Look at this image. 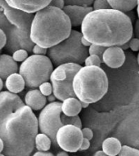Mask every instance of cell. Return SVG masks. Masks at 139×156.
<instances>
[{
  "label": "cell",
  "instance_id": "6da1fadb",
  "mask_svg": "<svg viewBox=\"0 0 139 156\" xmlns=\"http://www.w3.org/2000/svg\"><path fill=\"white\" fill-rule=\"evenodd\" d=\"M133 22L124 12L112 8L93 10L81 24V34L91 44L120 47L133 38Z\"/></svg>",
  "mask_w": 139,
  "mask_h": 156
},
{
  "label": "cell",
  "instance_id": "7a4b0ae2",
  "mask_svg": "<svg viewBox=\"0 0 139 156\" xmlns=\"http://www.w3.org/2000/svg\"><path fill=\"white\" fill-rule=\"evenodd\" d=\"M39 132L38 119L27 105L11 113L0 127L5 156H31Z\"/></svg>",
  "mask_w": 139,
  "mask_h": 156
},
{
  "label": "cell",
  "instance_id": "3957f363",
  "mask_svg": "<svg viewBox=\"0 0 139 156\" xmlns=\"http://www.w3.org/2000/svg\"><path fill=\"white\" fill-rule=\"evenodd\" d=\"M72 26L63 10L47 6L34 15L30 38L34 44L50 48L69 37Z\"/></svg>",
  "mask_w": 139,
  "mask_h": 156
},
{
  "label": "cell",
  "instance_id": "277c9868",
  "mask_svg": "<svg viewBox=\"0 0 139 156\" xmlns=\"http://www.w3.org/2000/svg\"><path fill=\"white\" fill-rule=\"evenodd\" d=\"M72 87L75 97L80 101L95 103L108 91V78L101 67L82 66L74 77Z\"/></svg>",
  "mask_w": 139,
  "mask_h": 156
},
{
  "label": "cell",
  "instance_id": "5b68a950",
  "mask_svg": "<svg viewBox=\"0 0 139 156\" xmlns=\"http://www.w3.org/2000/svg\"><path fill=\"white\" fill-rule=\"evenodd\" d=\"M82 36L81 32L71 30L68 38L48 48L47 53L52 63L56 66L66 63L84 64L88 56V48L81 44Z\"/></svg>",
  "mask_w": 139,
  "mask_h": 156
},
{
  "label": "cell",
  "instance_id": "8992f818",
  "mask_svg": "<svg viewBox=\"0 0 139 156\" xmlns=\"http://www.w3.org/2000/svg\"><path fill=\"white\" fill-rule=\"evenodd\" d=\"M53 65L47 56L31 55L19 67V74L25 80L26 86L35 89L44 82H48Z\"/></svg>",
  "mask_w": 139,
  "mask_h": 156
},
{
  "label": "cell",
  "instance_id": "52a82bcc",
  "mask_svg": "<svg viewBox=\"0 0 139 156\" xmlns=\"http://www.w3.org/2000/svg\"><path fill=\"white\" fill-rule=\"evenodd\" d=\"M81 67V65L66 63L57 66L52 70L49 80L51 81L53 95L57 100L63 101L69 97H75L72 82L75 74Z\"/></svg>",
  "mask_w": 139,
  "mask_h": 156
},
{
  "label": "cell",
  "instance_id": "ba28073f",
  "mask_svg": "<svg viewBox=\"0 0 139 156\" xmlns=\"http://www.w3.org/2000/svg\"><path fill=\"white\" fill-rule=\"evenodd\" d=\"M62 102L53 101L46 105L38 117V125L41 133H44L51 139L52 144L55 148H59L56 141L57 131L63 124L61 121Z\"/></svg>",
  "mask_w": 139,
  "mask_h": 156
},
{
  "label": "cell",
  "instance_id": "9c48e42d",
  "mask_svg": "<svg viewBox=\"0 0 139 156\" xmlns=\"http://www.w3.org/2000/svg\"><path fill=\"white\" fill-rule=\"evenodd\" d=\"M83 138L81 129L73 125H63L57 131L56 136L58 147L71 153L79 151Z\"/></svg>",
  "mask_w": 139,
  "mask_h": 156
},
{
  "label": "cell",
  "instance_id": "30bf717a",
  "mask_svg": "<svg viewBox=\"0 0 139 156\" xmlns=\"http://www.w3.org/2000/svg\"><path fill=\"white\" fill-rule=\"evenodd\" d=\"M0 8L3 10V14L5 15L8 21L13 26L18 29L22 33L30 34L31 22L34 17L33 14L24 12L11 8L6 3L5 0H0Z\"/></svg>",
  "mask_w": 139,
  "mask_h": 156
},
{
  "label": "cell",
  "instance_id": "8fae6325",
  "mask_svg": "<svg viewBox=\"0 0 139 156\" xmlns=\"http://www.w3.org/2000/svg\"><path fill=\"white\" fill-rule=\"evenodd\" d=\"M25 105L24 101L17 94L8 91L0 92V127L8 115Z\"/></svg>",
  "mask_w": 139,
  "mask_h": 156
},
{
  "label": "cell",
  "instance_id": "7c38bea8",
  "mask_svg": "<svg viewBox=\"0 0 139 156\" xmlns=\"http://www.w3.org/2000/svg\"><path fill=\"white\" fill-rule=\"evenodd\" d=\"M11 8L33 14L49 5L51 0H5Z\"/></svg>",
  "mask_w": 139,
  "mask_h": 156
},
{
  "label": "cell",
  "instance_id": "4fadbf2b",
  "mask_svg": "<svg viewBox=\"0 0 139 156\" xmlns=\"http://www.w3.org/2000/svg\"><path fill=\"white\" fill-rule=\"evenodd\" d=\"M125 53L119 47L106 48L102 55V62L110 68H119L125 62Z\"/></svg>",
  "mask_w": 139,
  "mask_h": 156
},
{
  "label": "cell",
  "instance_id": "5bb4252c",
  "mask_svg": "<svg viewBox=\"0 0 139 156\" xmlns=\"http://www.w3.org/2000/svg\"><path fill=\"white\" fill-rule=\"evenodd\" d=\"M63 12L70 19L71 26L78 27L81 26L83 21L87 14L93 10L92 7H83L79 5H66Z\"/></svg>",
  "mask_w": 139,
  "mask_h": 156
},
{
  "label": "cell",
  "instance_id": "9a60e30c",
  "mask_svg": "<svg viewBox=\"0 0 139 156\" xmlns=\"http://www.w3.org/2000/svg\"><path fill=\"white\" fill-rule=\"evenodd\" d=\"M24 103L32 110H40L46 105L47 97H44L39 89H31L25 95Z\"/></svg>",
  "mask_w": 139,
  "mask_h": 156
},
{
  "label": "cell",
  "instance_id": "2e32d148",
  "mask_svg": "<svg viewBox=\"0 0 139 156\" xmlns=\"http://www.w3.org/2000/svg\"><path fill=\"white\" fill-rule=\"evenodd\" d=\"M18 69V65L10 55H0V78L2 80H6L9 75L16 73Z\"/></svg>",
  "mask_w": 139,
  "mask_h": 156
},
{
  "label": "cell",
  "instance_id": "e0dca14e",
  "mask_svg": "<svg viewBox=\"0 0 139 156\" xmlns=\"http://www.w3.org/2000/svg\"><path fill=\"white\" fill-rule=\"evenodd\" d=\"M5 87L9 92L17 94L25 89L26 83L21 74L14 73L9 75L5 80Z\"/></svg>",
  "mask_w": 139,
  "mask_h": 156
},
{
  "label": "cell",
  "instance_id": "ac0fdd59",
  "mask_svg": "<svg viewBox=\"0 0 139 156\" xmlns=\"http://www.w3.org/2000/svg\"><path fill=\"white\" fill-rule=\"evenodd\" d=\"M80 101L76 97H69L62 103V113L66 116H76L81 112Z\"/></svg>",
  "mask_w": 139,
  "mask_h": 156
},
{
  "label": "cell",
  "instance_id": "d6986e66",
  "mask_svg": "<svg viewBox=\"0 0 139 156\" xmlns=\"http://www.w3.org/2000/svg\"><path fill=\"white\" fill-rule=\"evenodd\" d=\"M122 147V143L117 137L111 136L105 139L102 145L104 153L109 156L118 155Z\"/></svg>",
  "mask_w": 139,
  "mask_h": 156
},
{
  "label": "cell",
  "instance_id": "ffe728a7",
  "mask_svg": "<svg viewBox=\"0 0 139 156\" xmlns=\"http://www.w3.org/2000/svg\"><path fill=\"white\" fill-rule=\"evenodd\" d=\"M111 8L122 12H130L137 6V0H107Z\"/></svg>",
  "mask_w": 139,
  "mask_h": 156
},
{
  "label": "cell",
  "instance_id": "44dd1931",
  "mask_svg": "<svg viewBox=\"0 0 139 156\" xmlns=\"http://www.w3.org/2000/svg\"><path fill=\"white\" fill-rule=\"evenodd\" d=\"M34 146L38 151H48L52 146V141L44 133H38L34 139Z\"/></svg>",
  "mask_w": 139,
  "mask_h": 156
},
{
  "label": "cell",
  "instance_id": "7402d4cb",
  "mask_svg": "<svg viewBox=\"0 0 139 156\" xmlns=\"http://www.w3.org/2000/svg\"><path fill=\"white\" fill-rule=\"evenodd\" d=\"M61 121H62V123L63 125H73L80 128V129L82 128V122H81V119L78 115H76V116H66L62 113Z\"/></svg>",
  "mask_w": 139,
  "mask_h": 156
},
{
  "label": "cell",
  "instance_id": "603a6c76",
  "mask_svg": "<svg viewBox=\"0 0 139 156\" xmlns=\"http://www.w3.org/2000/svg\"><path fill=\"white\" fill-rule=\"evenodd\" d=\"M119 156H139V150L132 146H122L121 150L118 154Z\"/></svg>",
  "mask_w": 139,
  "mask_h": 156
},
{
  "label": "cell",
  "instance_id": "cb8c5ba5",
  "mask_svg": "<svg viewBox=\"0 0 139 156\" xmlns=\"http://www.w3.org/2000/svg\"><path fill=\"white\" fill-rule=\"evenodd\" d=\"M13 26L8 21V19L6 18L5 15L3 14V10L0 8V29H2L6 34H8L12 29Z\"/></svg>",
  "mask_w": 139,
  "mask_h": 156
},
{
  "label": "cell",
  "instance_id": "d4e9b609",
  "mask_svg": "<svg viewBox=\"0 0 139 156\" xmlns=\"http://www.w3.org/2000/svg\"><path fill=\"white\" fill-rule=\"evenodd\" d=\"M102 59L96 55H88L87 58L85 59V66H98L100 67L102 64Z\"/></svg>",
  "mask_w": 139,
  "mask_h": 156
},
{
  "label": "cell",
  "instance_id": "484cf974",
  "mask_svg": "<svg viewBox=\"0 0 139 156\" xmlns=\"http://www.w3.org/2000/svg\"><path fill=\"white\" fill-rule=\"evenodd\" d=\"M106 48L95 44H91L90 47H88V55H96L100 57L101 59L102 58V55Z\"/></svg>",
  "mask_w": 139,
  "mask_h": 156
},
{
  "label": "cell",
  "instance_id": "4316f807",
  "mask_svg": "<svg viewBox=\"0 0 139 156\" xmlns=\"http://www.w3.org/2000/svg\"><path fill=\"white\" fill-rule=\"evenodd\" d=\"M12 57L16 62H23L28 57V51L25 49H18L13 52Z\"/></svg>",
  "mask_w": 139,
  "mask_h": 156
},
{
  "label": "cell",
  "instance_id": "83f0119b",
  "mask_svg": "<svg viewBox=\"0 0 139 156\" xmlns=\"http://www.w3.org/2000/svg\"><path fill=\"white\" fill-rule=\"evenodd\" d=\"M94 0H64L66 5H79L83 7H90Z\"/></svg>",
  "mask_w": 139,
  "mask_h": 156
},
{
  "label": "cell",
  "instance_id": "f1b7e54d",
  "mask_svg": "<svg viewBox=\"0 0 139 156\" xmlns=\"http://www.w3.org/2000/svg\"><path fill=\"white\" fill-rule=\"evenodd\" d=\"M111 6L108 3L107 0H94L93 3V10H103V9H110Z\"/></svg>",
  "mask_w": 139,
  "mask_h": 156
},
{
  "label": "cell",
  "instance_id": "f546056e",
  "mask_svg": "<svg viewBox=\"0 0 139 156\" xmlns=\"http://www.w3.org/2000/svg\"><path fill=\"white\" fill-rule=\"evenodd\" d=\"M39 92L44 95V97H48L52 93V87L51 83L44 82L39 86Z\"/></svg>",
  "mask_w": 139,
  "mask_h": 156
},
{
  "label": "cell",
  "instance_id": "4dcf8cb0",
  "mask_svg": "<svg viewBox=\"0 0 139 156\" xmlns=\"http://www.w3.org/2000/svg\"><path fill=\"white\" fill-rule=\"evenodd\" d=\"M81 133H82L83 137L88 139V141H91L93 138V132L89 128H81Z\"/></svg>",
  "mask_w": 139,
  "mask_h": 156
},
{
  "label": "cell",
  "instance_id": "1f68e13d",
  "mask_svg": "<svg viewBox=\"0 0 139 156\" xmlns=\"http://www.w3.org/2000/svg\"><path fill=\"white\" fill-rule=\"evenodd\" d=\"M129 48H131L133 51H139V39L136 38H132L129 41Z\"/></svg>",
  "mask_w": 139,
  "mask_h": 156
},
{
  "label": "cell",
  "instance_id": "d6a6232c",
  "mask_svg": "<svg viewBox=\"0 0 139 156\" xmlns=\"http://www.w3.org/2000/svg\"><path fill=\"white\" fill-rule=\"evenodd\" d=\"M47 50L46 48H42V47L39 46V45H34L33 48H32V52H33L34 55H43V56H45V54H47Z\"/></svg>",
  "mask_w": 139,
  "mask_h": 156
},
{
  "label": "cell",
  "instance_id": "836d02e7",
  "mask_svg": "<svg viewBox=\"0 0 139 156\" xmlns=\"http://www.w3.org/2000/svg\"><path fill=\"white\" fill-rule=\"evenodd\" d=\"M49 6L54 7V8H59V9H63L66 4H65L64 0H51V2L49 3Z\"/></svg>",
  "mask_w": 139,
  "mask_h": 156
},
{
  "label": "cell",
  "instance_id": "e575fe53",
  "mask_svg": "<svg viewBox=\"0 0 139 156\" xmlns=\"http://www.w3.org/2000/svg\"><path fill=\"white\" fill-rule=\"evenodd\" d=\"M6 43H7L6 33L2 29H0V50H2L3 48H5Z\"/></svg>",
  "mask_w": 139,
  "mask_h": 156
},
{
  "label": "cell",
  "instance_id": "d590c367",
  "mask_svg": "<svg viewBox=\"0 0 139 156\" xmlns=\"http://www.w3.org/2000/svg\"><path fill=\"white\" fill-rule=\"evenodd\" d=\"M90 147V141H88V139L83 138L82 143H81V146L80 147V151H87L88 148Z\"/></svg>",
  "mask_w": 139,
  "mask_h": 156
},
{
  "label": "cell",
  "instance_id": "8d00e7d4",
  "mask_svg": "<svg viewBox=\"0 0 139 156\" xmlns=\"http://www.w3.org/2000/svg\"><path fill=\"white\" fill-rule=\"evenodd\" d=\"M133 32H134L133 34L135 35V38L139 39V20H137L136 22H135V26H134Z\"/></svg>",
  "mask_w": 139,
  "mask_h": 156
},
{
  "label": "cell",
  "instance_id": "74e56055",
  "mask_svg": "<svg viewBox=\"0 0 139 156\" xmlns=\"http://www.w3.org/2000/svg\"><path fill=\"white\" fill-rule=\"evenodd\" d=\"M32 156H54L53 154L49 151H37Z\"/></svg>",
  "mask_w": 139,
  "mask_h": 156
},
{
  "label": "cell",
  "instance_id": "f35d334b",
  "mask_svg": "<svg viewBox=\"0 0 139 156\" xmlns=\"http://www.w3.org/2000/svg\"><path fill=\"white\" fill-rule=\"evenodd\" d=\"M80 42H81V44H82L83 46L86 47V48H88V47H90L91 45L90 42L88 41V40H87L84 36H82V38H81V39H80Z\"/></svg>",
  "mask_w": 139,
  "mask_h": 156
},
{
  "label": "cell",
  "instance_id": "ab89813d",
  "mask_svg": "<svg viewBox=\"0 0 139 156\" xmlns=\"http://www.w3.org/2000/svg\"><path fill=\"white\" fill-rule=\"evenodd\" d=\"M125 14H126L129 17V19L131 20L132 22L134 21V18H135V16H134V13L132 12V11H130V12H125Z\"/></svg>",
  "mask_w": 139,
  "mask_h": 156
},
{
  "label": "cell",
  "instance_id": "60d3db41",
  "mask_svg": "<svg viewBox=\"0 0 139 156\" xmlns=\"http://www.w3.org/2000/svg\"><path fill=\"white\" fill-rule=\"evenodd\" d=\"M55 100H56V97H54V95L53 94L49 95V96H48V97H47V101H48L49 103L53 102V101H55Z\"/></svg>",
  "mask_w": 139,
  "mask_h": 156
},
{
  "label": "cell",
  "instance_id": "b9f144b4",
  "mask_svg": "<svg viewBox=\"0 0 139 156\" xmlns=\"http://www.w3.org/2000/svg\"><path fill=\"white\" fill-rule=\"evenodd\" d=\"M93 156H109V155L106 154L104 153L102 151H96Z\"/></svg>",
  "mask_w": 139,
  "mask_h": 156
},
{
  "label": "cell",
  "instance_id": "7bdbcfd3",
  "mask_svg": "<svg viewBox=\"0 0 139 156\" xmlns=\"http://www.w3.org/2000/svg\"><path fill=\"white\" fill-rule=\"evenodd\" d=\"M123 51H125V50H127V49L129 48V42L128 43H126V44H123V45H121L120 47H119Z\"/></svg>",
  "mask_w": 139,
  "mask_h": 156
},
{
  "label": "cell",
  "instance_id": "ee69618b",
  "mask_svg": "<svg viewBox=\"0 0 139 156\" xmlns=\"http://www.w3.org/2000/svg\"><path fill=\"white\" fill-rule=\"evenodd\" d=\"M56 156H69V154H68V153L66 152V151H59V152L57 154V155Z\"/></svg>",
  "mask_w": 139,
  "mask_h": 156
},
{
  "label": "cell",
  "instance_id": "f6af8a7d",
  "mask_svg": "<svg viewBox=\"0 0 139 156\" xmlns=\"http://www.w3.org/2000/svg\"><path fill=\"white\" fill-rule=\"evenodd\" d=\"M3 147H4V145H3V140H2V139L0 138V154L3 152Z\"/></svg>",
  "mask_w": 139,
  "mask_h": 156
},
{
  "label": "cell",
  "instance_id": "bcb514c9",
  "mask_svg": "<svg viewBox=\"0 0 139 156\" xmlns=\"http://www.w3.org/2000/svg\"><path fill=\"white\" fill-rule=\"evenodd\" d=\"M80 105H81V107H82V109H83V108L88 107L89 104H88V103L84 102V101H80Z\"/></svg>",
  "mask_w": 139,
  "mask_h": 156
},
{
  "label": "cell",
  "instance_id": "7dc6e473",
  "mask_svg": "<svg viewBox=\"0 0 139 156\" xmlns=\"http://www.w3.org/2000/svg\"><path fill=\"white\" fill-rule=\"evenodd\" d=\"M3 80L0 78V92L2 91V89H3Z\"/></svg>",
  "mask_w": 139,
  "mask_h": 156
},
{
  "label": "cell",
  "instance_id": "c3c4849f",
  "mask_svg": "<svg viewBox=\"0 0 139 156\" xmlns=\"http://www.w3.org/2000/svg\"><path fill=\"white\" fill-rule=\"evenodd\" d=\"M137 16H138L139 20V5H137Z\"/></svg>",
  "mask_w": 139,
  "mask_h": 156
},
{
  "label": "cell",
  "instance_id": "681fc988",
  "mask_svg": "<svg viewBox=\"0 0 139 156\" xmlns=\"http://www.w3.org/2000/svg\"><path fill=\"white\" fill-rule=\"evenodd\" d=\"M137 63L139 65V52H138V55H137Z\"/></svg>",
  "mask_w": 139,
  "mask_h": 156
},
{
  "label": "cell",
  "instance_id": "f907efd6",
  "mask_svg": "<svg viewBox=\"0 0 139 156\" xmlns=\"http://www.w3.org/2000/svg\"><path fill=\"white\" fill-rule=\"evenodd\" d=\"M137 5H139V0H137Z\"/></svg>",
  "mask_w": 139,
  "mask_h": 156
},
{
  "label": "cell",
  "instance_id": "816d5d0a",
  "mask_svg": "<svg viewBox=\"0 0 139 156\" xmlns=\"http://www.w3.org/2000/svg\"><path fill=\"white\" fill-rule=\"evenodd\" d=\"M0 156H5V155H4L3 153H1V154H0Z\"/></svg>",
  "mask_w": 139,
  "mask_h": 156
}]
</instances>
